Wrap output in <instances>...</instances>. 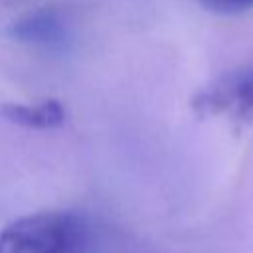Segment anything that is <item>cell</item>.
Here are the masks:
<instances>
[{"instance_id":"6","label":"cell","mask_w":253,"mask_h":253,"mask_svg":"<svg viewBox=\"0 0 253 253\" xmlns=\"http://www.w3.org/2000/svg\"><path fill=\"white\" fill-rule=\"evenodd\" d=\"M26 2H30V0H0V6H20Z\"/></svg>"},{"instance_id":"3","label":"cell","mask_w":253,"mask_h":253,"mask_svg":"<svg viewBox=\"0 0 253 253\" xmlns=\"http://www.w3.org/2000/svg\"><path fill=\"white\" fill-rule=\"evenodd\" d=\"M8 36L20 43L45 51H65L71 45V28L55 8H38L24 14L12 22Z\"/></svg>"},{"instance_id":"1","label":"cell","mask_w":253,"mask_h":253,"mask_svg":"<svg viewBox=\"0 0 253 253\" xmlns=\"http://www.w3.org/2000/svg\"><path fill=\"white\" fill-rule=\"evenodd\" d=\"M79 221L67 211H38L18 217L0 231V253H69Z\"/></svg>"},{"instance_id":"5","label":"cell","mask_w":253,"mask_h":253,"mask_svg":"<svg viewBox=\"0 0 253 253\" xmlns=\"http://www.w3.org/2000/svg\"><path fill=\"white\" fill-rule=\"evenodd\" d=\"M204 10L221 14V16H235L253 10V0H194Z\"/></svg>"},{"instance_id":"2","label":"cell","mask_w":253,"mask_h":253,"mask_svg":"<svg viewBox=\"0 0 253 253\" xmlns=\"http://www.w3.org/2000/svg\"><path fill=\"white\" fill-rule=\"evenodd\" d=\"M192 109L204 117H227L239 123L253 119V65L227 71L206 87L194 99Z\"/></svg>"},{"instance_id":"4","label":"cell","mask_w":253,"mask_h":253,"mask_svg":"<svg viewBox=\"0 0 253 253\" xmlns=\"http://www.w3.org/2000/svg\"><path fill=\"white\" fill-rule=\"evenodd\" d=\"M0 115L26 128H55L61 126L67 119L65 107L55 99H43L38 103H4L0 105Z\"/></svg>"}]
</instances>
